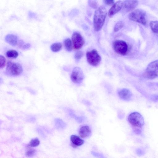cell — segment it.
<instances>
[{
    "instance_id": "f1b7e54d",
    "label": "cell",
    "mask_w": 158,
    "mask_h": 158,
    "mask_svg": "<svg viewBox=\"0 0 158 158\" xmlns=\"http://www.w3.org/2000/svg\"><path fill=\"white\" fill-rule=\"evenodd\" d=\"M91 153V154L95 156L100 158L104 157L103 155L102 154H99L94 152H92Z\"/></svg>"
},
{
    "instance_id": "2e32d148",
    "label": "cell",
    "mask_w": 158,
    "mask_h": 158,
    "mask_svg": "<svg viewBox=\"0 0 158 158\" xmlns=\"http://www.w3.org/2000/svg\"><path fill=\"white\" fill-rule=\"evenodd\" d=\"M18 52L16 50H11L7 51L6 54V57L9 58L15 59L18 56Z\"/></svg>"
},
{
    "instance_id": "9a60e30c",
    "label": "cell",
    "mask_w": 158,
    "mask_h": 158,
    "mask_svg": "<svg viewBox=\"0 0 158 158\" xmlns=\"http://www.w3.org/2000/svg\"><path fill=\"white\" fill-rule=\"evenodd\" d=\"M158 70V60L152 61L148 65L146 71L156 72Z\"/></svg>"
},
{
    "instance_id": "83f0119b",
    "label": "cell",
    "mask_w": 158,
    "mask_h": 158,
    "mask_svg": "<svg viewBox=\"0 0 158 158\" xmlns=\"http://www.w3.org/2000/svg\"><path fill=\"white\" fill-rule=\"evenodd\" d=\"M105 3L107 5H113L114 3V0H103Z\"/></svg>"
},
{
    "instance_id": "9c48e42d",
    "label": "cell",
    "mask_w": 158,
    "mask_h": 158,
    "mask_svg": "<svg viewBox=\"0 0 158 158\" xmlns=\"http://www.w3.org/2000/svg\"><path fill=\"white\" fill-rule=\"evenodd\" d=\"M138 4L137 0H126L123 2L122 8L124 12L127 13L134 10Z\"/></svg>"
},
{
    "instance_id": "484cf974",
    "label": "cell",
    "mask_w": 158,
    "mask_h": 158,
    "mask_svg": "<svg viewBox=\"0 0 158 158\" xmlns=\"http://www.w3.org/2000/svg\"><path fill=\"white\" fill-rule=\"evenodd\" d=\"M6 64V59L4 56H0V65L1 69L3 68Z\"/></svg>"
},
{
    "instance_id": "ac0fdd59",
    "label": "cell",
    "mask_w": 158,
    "mask_h": 158,
    "mask_svg": "<svg viewBox=\"0 0 158 158\" xmlns=\"http://www.w3.org/2000/svg\"><path fill=\"white\" fill-rule=\"evenodd\" d=\"M150 26L152 31L158 34V21H152L150 23Z\"/></svg>"
},
{
    "instance_id": "8992f818",
    "label": "cell",
    "mask_w": 158,
    "mask_h": 158,
    "mask_svg": "<svg viewBox=\"0 0 158 158\" xmlns=\"http://www.w3.org/2000/svg\"><path fill=\"white\" fill-rule=\"evenodd\" d=\"M113 47L115 51L118 54L124 55L126 53L128 46L127 43L123 40H116L113 44Z\"/></svg>"
},
{
    "instance_id": "3957f363",
    "label": "cell",
    "mask_w": 158,
    "mask_h": 158,
    "mask_svg": "<svg viewBox=\"0 0 158 158\" xmlns=\"http://www.w3.org/2000/svg\"><path fill=\"white\" fill-rule=\"evenodd\" d=\"M23 72L21 65L19 63L8 61L6 64V73L8 76H16L20 75Z\"/></svg>"
},
{
    "instance_id": "603a6c76",
    "label": "cell",
    "mask_w": 158,
    "mask_h": 158,
    "mask_svg": "<svg viewBox=\"0 0 158 158\" xmlns=\"http://www.w3.org/2000/svg\"><path fill=\"white\" fill-rule=\"evenodd\" d=\"M40 141L37 138H34L32 139L30 141L29 146L31 147H35L39 145Z\"/></svg>"
},
{
    "instance_id": "f546056e",
    "label": "cell",
    "mask_w": 158,
    "mask_h": 158,
    "mask_svg": "<svg viewBox=\"0 0 158 158\" xmlns=\"http://www.w3.org/2000/svg\"><path fill=\"white\" fill-rule=\"evenodd\" d=\"M152 99L154 101H158V96H154L152 97Z\"/></svg>"
},
{
    "instance_id": "6da1fadb",
    "label": "cell",
    "mask_w": 158,
    "mask_h": 158,
    "mask_svg": "<svg viewBox=\"0 0 158 158\" xmlns=\"http://www.w3.org/2000/svg\"><path fill=\"white\" fill-rule=\"evenodd\" d=\"M107 10L103 6L99 7L95 11L93 19L94 26L95 30L100 31L103 25L107 15Z\"/></svg>"
},
{
    "instance_id": "d6986e66",
    "label": "cell",
    "mask_w": 158,
    "mask_h": 158,
    "mask_svg": "<svg viewBox=\"0 0 158 158\" xmlns=\"http://www.w3.org/2000/svg\"><path fill=\"white\" fill-rule=\"evenodd\" d=\"M64 45L66 50L68 52H70L72 50V43L71 40L67 38L64 41Z\"/></svg>"
},
{
    "instance_id": "ffe728a7",
    "label": "cell",
    "mask_w": 158,
    "mask_h": 158,
    "mask_svg": "<svg viewBox=\"0 0 158 158\" xmlns=\"http://www.w3.org/2000/svg\"><path fill=\"white\" fill-rule=\"evenodd\" d=\"M62 44L61 43H56L52 44L51 46V50L54 52L60 51L61 49Z\"/></svg>"
},
{
    "instance_id": "5b68a950",
    "label": "cell",
    "mask_w": 158,
    "mask_h": 158,
    "mask_svg": "<svg viewBox=\"0 0 158 158\" xmlns=\"http://www.w3.org/2000/svg\"><path fill=\"white\" fill-rule=\"evenodd\" d=\"M86 57L88 63L93 66L98 65L101 60L100 56L95 49L87 52Z\"/></svg>"
},
{
    "instance_id": "4316f807",
    "label": "cell",
    "mask_w": 158,
    "mask_h": 158,
    "mask_svg": "<svg viewBox=\"0 0 158 158\" xmlns=\"http://www.w3.org/2000/svg\"><path fill=\"white\" fill-rule=\"evenodd\" d=\"M83 53L81 51L77 52L75 55V58L76 60H79L83 56Z\"/></svg>"
},
{
    "instance_id": "8fae6325",
    "label": "cell",
    "mask_w": 158,
    "mask_h": 158,
    "mask_svg": "<svg viewBox=\"0 0 158 158\" xmlns=\"http://www.w3.org/2000/svg\"><path fill=\"white\" fill-rule=\"evenodd\" d=\"M118 95L121 99L126 101L130 100L132 96L130 91L127 89H123L119 90L118 92Z\"/></svg>"
},
{
    "instance_id": "e0dca14e",
    "label": "cell",
    "mask_w": 158,
    "mask_h": 158,
    "mask_svg": "<svg viewBox=\"0 0 158 158\" xmlns=\"http://www.w3.org/2000/svg\"><path fill=\"white\" fill-rule=\"evenodd\" d=\"M17 45L19 48L23 50L29 49L31 47L30 44L26 43L22 40H19L18 41Z\"/></svg>"
},
{
    "instance_id": "4fadbf2b",
    "label": "cell",
    "mask_w": 158,
    "mask_h": 158,
    "mask_svg": "<svg viewBox=\"0 0 158 158\" xmlns=\"http://www.w3.org/2000/svg\"><path fill=\"white\" fill-rule=\"evenodd\" d=\"M5 40L7 43L12 46H15L18 42L17 36L12 34L7 35L5 37Z\"/></svg>"
},
{
    "instance_id": "44dd1931",
    "label": "cell",
    "mask_w": 158,
    "mask_h": 158,
    "mask_svg": "<svg viewBox=\"0 0 158 158\" xmlns=\"http://www.w3.org/2000/svg\"><path fill=\"white\" fill-rule=\"evenodd\" d=\"M144 76L148 78L153 79L157 77L158 74L157 72L146 71Z\"/></svg>"
},
{
    "instance_id": "d4e9b609",
    "label": "cell",
    "mask_w": 158,
    "mask_h": 158,
    "mask_svg": "<svg viewBox=\"0 0 158 158\" xmlns=\"http://www.w3.org/2000/svg\"><path fill=\"white\" fill-rule=\"evenodd\" d=\"M89 5L92 8H97L98 7L97 2L95 0H89Z\"/></svg>"
},
{
    "instance_id": "30bf717a",
    "label": "cell",
    "mask_w": 158,
    "mask_h": 158,
    "mask_svg": "<svg viewBox=\"0 0 158 158\" xmlns=\"http://www.w3.org/2000/svg\"><path fill=\"white\" fill-rule=\"evenodd\" d=\"M123 4V2L120 0L114 3L108 11V16L111 17L118 12L122 9Z\"/></svg>"
},
{
    "instance_id": "5bb4252c",
    "label": "cell",
    "mask_w": 158,
    "mask_h": 158,
    "mask_svg": "<svg viewBox=\"0 0 158 158\" xmlns=\"http://www.w3.org/2000/svg\"><path fill=\"white\" fill-rule=\"evenodd\" d=\"M70 139L74 147H76L82 145L84 143V140L79 136L74 135H71Z\"/></svg>"
},
{
    "instance_id": "cb8c5ba5",
    "label": "cell",
    "mask_w": 158,
    "mask_h": 158,
    "mask_svg": "<svg viewBox=\"0 0 158 158\" xmlns=\"http://www.w3.org/2000/svg\"><path fill=\"white\" fill-rule=\"evenodd\" d=\"M35 152V150L34 149L29 148L26 151L25 155L27 156H32Z\"/></svg>"
},
{
    "instance_id": "277c9868",
    "label": "cell",
    "mask_w": 158,
    "mask_h": 158,
    "mask_svg": "<svg viewBox=\"0 0 158 158\" xmlns=\"http://www.w3.org/2000/svg\"><path fill=\"white\" fill-rule=\"evenodd\" d=\"M128 121L132 126L140 128L142 127L144 123L143 118L137 112L130 114L128 117Z\"/></svg>"
},
{
    "instance_id": "7402d4cb",
    "label": "cell",
    "mask_w": 158,
    "mask_h": 158,
    "mask_svg": "<svg viewBox=\"0 0 158 158\" xmlns=\"http://www.w3.org/2000/svg\"><path fill=\"white\" fill-rule=\"evenodd\" d=\"M124 24L122 21L118 22L115 24L114 28V31L115 32H117L121 29L124 26Z\"/></svg>"
},
{
    "instance_id": "7c38bea8",
    "label": "cell",
    "mask_w": 158,
    "mask_h": 158,
    "mask_svg": "<svg viewBox=\"0 0 158 158\" xmlns=\"http://www.w3.org/2000/svg\"><path fill=\"white\" fill-rule=\"evenodd\" d=\"M91 134V131L89 127L85 126L81 127L79 131V134L82 138H85L89 137Z\"/></svg>"
},
{
    "instance_id": "52a82bcc",
    "label": "cell",
    "mask_w": 158,
    "mask_h": 158,
    "mask_svg": "<svg viewBox=\"0 0 158 158\" xmlns=\"http://www.w3.org/2000/svg\"><path fill=\"white\" fill-rule=\"evenodd\" d=\"M84 77L83 72L79 67H75L72 71L71 75V79L75 83L79 84L83 81Z\"/></svg>"
},
{
    "instance_id": "ba28073f",
    "label": "cell",
    "mask_w": 158,
    "mask_h": 158,
    "mask_svg": "<svg viewBox=\"0 0 158 158\" xmlns=\"http://www.w3.org/2000/svg\"><path fill=\"white\" fill-rule=\"evenodd\" d=\"M72 41L75 49H79L81 48L84 44V40L79 33L74 32L72 37Z\"/></svg>"
},
{
    "instance_id": "7a4b0ae2",
    "label": "cell",
    "mask_w": 158,
    "mask_h": 158,
    "mask_svg": "<svg viewBox=\"0 0 158 158\" xmlns=\"http://www.w3.org/2000/svg\"><path fill=\"white\" fill-rule=\"evenodd\" d=\"M128 18L131 20L139 23L143 25L147 24V15L144 10L137 9L129 13Z\"/></svg>"
}]
</instances>
